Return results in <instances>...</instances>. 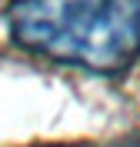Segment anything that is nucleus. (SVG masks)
I'll use <instances>...</instances> for the list:
<instances>
[{"mask_svg": "<svg viewBox=\"0 0 140 147\" xmlns=\"http://www.w3.org/2000/svg\"><path fill=\"white\" fill-rule=\"evenodd\" d=\"M7 30L37 57L117 74L140 54V0H10Z\"/></svg>", "mask_w": 140, "mask_h": 147, "instance_id": "nucleus-1", "label": "nucleus"}]
</instances>
